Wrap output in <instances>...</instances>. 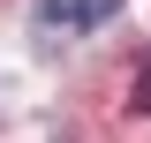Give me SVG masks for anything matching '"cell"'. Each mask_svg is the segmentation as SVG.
<instances>
[{
  "label": "cell",
  "mask_w": 151,
  "mask_h": 143,
  "mask_svg": "<svg viewBox=\"0 0 151 143\" xmlns=\"http://www.w3.org/2000/svg\"><path fill=\"white\" fill-rule=\"evenodd\" d=\"M129 113H151V53H144V68H136V83H129Z\"/></svg>",
  "instance_id": "7a4b0ae2"
},
{
  "label": "cell",
  "mask_w": 151,
  "mask_h": 143,
  "mask_svg": "<svg viewBox=\"0 0 151 143\" xmlns=\"http://www.w3.org/2000/svg\"><path fill=\"white\" fill-rule=\"evenodd\" d=\"M113 15H121V0H38L45 30H106Z\"/></svg>",
  "instance_id": "6da1fadb"
}]
</instances>
